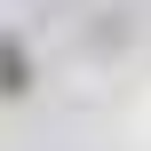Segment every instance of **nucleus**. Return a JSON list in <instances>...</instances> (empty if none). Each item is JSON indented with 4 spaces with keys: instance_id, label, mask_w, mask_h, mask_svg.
Segmentation results:
<instances>
[{
    "instance_id": "f257e3e1",
    "label": "nucleus",
    "mask_w": 151,
    "mask_h": 151,
    "mask_svg": "<svg viewBox=\"0 0 151 151\" xmlns=\"http://www.w3.org/2000/svg\"><path fill=\"white\" fill-rule=\"evenodd\" d=\"M24 88V56H16V40H0V96H16Z\"/></svg>"
}]
</instances>
